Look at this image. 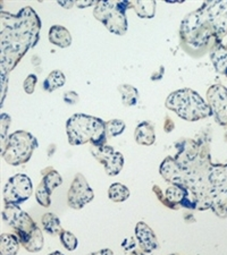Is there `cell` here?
Listing matches in <instances>:
<instances>
[{"mask_svg": "<svg viewBox=\"0 0 227 255\" xmlns=\"http://www.w3.org/2000/svg\"><path fill=\"white\" fill-rule=\"evenodd\" d=\"M75 5L80 8H84V7H89L97 5V1H93V0H90V1H75Z\"/></svg>", "mask_w": 227, "mask_h": 255, "instance_id": "d590c367", "label": "cell"}, {"mask_svg": "<svg viewBox=\"0 0 227 255\" xmlns=\"http://www.w3.org/2000/svg\"><path fill=\"white\" fill-rule=\"evenodd\" d=\"M78 99H80V98H78L77 93L74 92V91L66 92L64 94V101L66 102V104H68V105H75V104H77Z\"/></svg>", "mask_w": 227, "mask_h": 255, "instance_id": "d6a6232c", "label": "cell"}, {"mask_svg": "<svg viewBox=\"0 0 227 255\" xmlns=\"http://www.w3.org/2000/svg\"><path fill=\"white\" fill-rule=\"evenodd\" d=\"M160 175L163 176L165 180H167L168 183L172 185H182L183 182V172L180 167V164L177 163L175 158L167 157L160 164L159 168Z\"/></svg>", "mask_w": 227, "mask_h": 255, "instance_id": "9a60e30c", "label": "cell"}, {"mask_svg": "<svg viewBox=\"0 0 227 255\" xmlns=\"http://www.w3.org/2000/svg\"><path fill=\"white\" fill-rule=\"evenodd\" d=\"M48 255H64V254L61 253V252H59V251H56V252H52V253L48 254Z\"/></svg>", "mask_w": 227, "mask_h": 255, "instance_id": "60d3db41", "label": "cell"}, {"mask_svg": "<svg viewBox=\"0 0 227 255\" xmlns=\"http://www.w3.org/2000/svg\"><path fill=\"white\" fill-rule=\"evenodd\" d=\"M171 255H177V254H171Z\"/></svg>", "mask_w": 227, "mask_h": 255, "instance_id": "7bdbcfd3", "label": "cell"}, {"mask_svg": "<svg viewBox=\"0 0 227 255\" xmlns=\"http://www.w3.org/2000/svg\"><path fill=\"white\" fill-rule=\"evenodd\" d=\"M49 41L59 48H68L72 44V36L66 27L53 25L49 30Z\"/></svg>", "mask_w": 227, "mask_h": 255, "instance_id": "e0dca14e", "label": "cell"}, {"mask_svg": "<svg viewBox=\"0 0 227 255\" xmlns=\"http://www.w3.org/2000/svg\"><path fill=\"white\" fill-rule=\"evenodd\" d=\"M165 106L188 122H197L213 116L207 102L200 97L199 93L191 89H182L172 92L167 97Z\"/></svg>", "mask_w": 227, "mask_h": 255, "instance_id": "8992f818", "label": "cell"}, {"mask_svg": "<svg viewBox=\"0 0 227 255\" xmlns=\"http://www.w3.org/2000/svg\"><path fill=\"white\" fill-rule=\"evenodd\" d=\"M152 191L155 192V194L157 195V197H158L160 202H162V203L165 205V207H167V208L173 210L172 204L168 202L167 199H166V196H165V194H164L163 191H162V188H160V187L158 186V185H154V186H152Z\"/></svg>", "mask_w": 227, "mask_h": 255, "instance_id": "1f68e13d", "label": "cell"}, {"mask_svg": "<svg viewBox=\"0 0 227 255\" xmlns=\"http://www.w3.org/2000/svg\"><path fill=\"white\" fill-rule=\"evenodd\" d=\"M135 240L133 237H126L125 240L122 242V248L125 251H133L135 249Z\"/></svg>", "mask_w": 227, "mask_h": 255, "instance_id": "836d02e7", "label": "cell"}, {"mask_svg": "<svg viewBox=\"0 0 227 255\" xmlns=\"http://www.w3.org/2000/svg\"><path fill=\"white\" fill-rule=\"evenodd\" d=\"M177 153L175 160L183 172L182 187L192 192L197 196L199 211L212 209V187L210 170L213 162L210 157V144L208 139L182 138L175 143Z\"/></svg>", "mask_w": 227, "mask_h": 255, "instance_id": "7a4b0ae2", "label": "cell"}, {"mask_svg": "<svg viewBox=\"0 0 227 255\" xmlns=\"http://www.w3.org/2000/svg\"><path fill=\"white\" fill-rule=\"evenodd\" d=\"M41 223H42V227L44 229V232L48 233L49 235H57V234H60L61 230H63L59 218L56 215H53V213H50V212L44 213L42 216V220H41Z\"/></svg>", "mask_w": 227, "mask_h": 255, "instance_id": "cb8c5ba5", "label": "cell"}, {"mask_svg": "<svg viewBox=\"0 0 227 255\" xmlns=\"http://www.w3.org/2000/svg\"><path fill=\"white\" fill-rule=\"evenodd\" d=\"M36 83H38V77H36V75H34V74H30L23 83L24 91H25L27 94H32L34 92Z\"/></svg>", "mask_w": 227, "mask_h": 255, "instance_id": "4dcf8cb0", "label": "cell"}, {"mask_svg": "<svg viewBox=\"0 0 227 255\" xmlns=\"http://www.w3.org/2000/svg\"><path fill=\"white\" fill-rule=\"evenodd\" d=\"M212 210L217 217L227 218V163L213 164L210 170Z\"/></svg>", "mask_w": 227, "mask_h": 255, "instance_id": "9c48e42d", "label": "cell"}, {"mask_svg": "<svg viewBox=\"0 0 227 255\" xmlns=\"http://www.w3.org/2000/svg\"><path fill=\"white\" fill-rule=\"evenodd\" d=\"M189 191L185 187H182L180 185H171L167 187L165 192V196L169 203L172 204L173 210H179L181 208V203L188 196Z\"/></svg>", "mask_w": 227, "mask_h": 255, "instance_id": "ffe728a7", "label": "cell"}, {"mask_svg": "<svg viewBox=\"0 0 227 255\" xmlns=\"http://www.w3.org/2000/svg\"><path fill=\"white\" fill-rule=\"evenodd\" d=\"M118 92L122 97V102L124 106L132 107L135 106L139 101V92L134 86L130 84H122L118 86Z\"/></svg>", "mask_w": 227, "mask_h": 255, "instance_id": "d4e9b609", "label": "cell"}, {"mask_svg": "<svg viewBox=\"0 0 227 255\" xmlns=\"http://www.w3.org/2000/svg\"><path fill=\"white\" fill-rule=\"evenodd\" d=\"M125 123L121 119H110V121L106 122V133L107 136L109 137H116L121 135L124 130H125Z\"/></svg>", "mask_w": 227, "mask_h": 255, "instance_id": "4316f807", "label": "cell"}, {"mask_svg": "<svg viewBox=\"0 0 227 255\" xmlns=\"http://www.w3.org/2000/svg\"><path fill=\"white\" fill-rule=\"evenodd\" d=\"M135 236L139 243L140 250L144 253H152L155 250L159 248V243L155 235L154 230L143 221L136 224L135 226Z\"/></svg>", "mask_w": 227, "mask_h": 255, "instance_id": "5bb4252c", "label": "cell"}, {"mask_svg": "<svg viewBox=\"0 0 227 255\" xmlns=\"http://www.w3.org/2000/svg\"><path fill=\"white\" fill-rule=\"evenodd\" d=\"M66 77L61 71H52L49 75L45 77L43 81V89L47 92H53L55 90L61 88V86L65 85Z\"/></svg>", "mask_w": 227, "mask_h": 255, "instance_id": "7402d4cb", "label": "cell"}, {"mask_svg": "<svg viewBox=\"0 0 227 255\" xmlns=\"http://www.w3.org/2000/svg\"><path fill=\"white\" fill-rule=\"evenodd\" d=\"M146 253L144 252H142L141 250H133L132 251V253H131V255H144Z\"/></svg>", "mask_w": 227, "mask_h": 255, "instance_id": "ab89813d", "label": "cell"}, {"mask_svg": "<svg viewBox=\"0 0 227 255\" xmlns=\"http://www.w3.org/2000/svg\"><path fill=\"white\" fill-rule=\"evenodd\" d=\"M51 193L48 191V188L44 186V184L41 182L38 187H36V191H35V199L38 201V203L41 205V207H44V208H48L50 207L51 204Z\"/></svg>", "mask_w": 227, "mask_h": 255, "instance_id": "f1b7e54d", "label": "cell"}, {"mask_svg": "<svg viewBox=\"0 0 227 255\" xmlns=\"http://www.w3.org/2000/svg\"><path fill=\"white\" fill-rule=\"evenodd\" d=\"M33 184L28 176L17 174L10 177L2 191V197L5 204L24 203L32 195Z\"/></svg>", "mask_w": 227, "mask_h": 255, "instance_id": "30bf717a", "label": "cell"}, {"mask_svg": "<svg viewBox=\"0 0 227 255\" xmlns=\"http://www.w3.org/2000/svg\"><path fill=\"white\" fill-rule=\"evenodd\" d=\"M135 141L140 145L150 146L156 141V133L152 124L149 122H142L136 126L134 133Z\"/></svg>", "mask_w": 227, "mask_h": 255, "instance_id": "2e32d148", "label": "cell"}, {"mask_svg": "<svg viewBox=\"0 0 227 255\" xmlns=\"http://www.w3.org/2000/svg\"><path fill=\"white\" fill-rule=\"evenodd\" d=\"M94 193L82 174H76L67 193V203L74 210H81L93 200Z\"/></svg>", "mask_w": 227, "mask_h": 255, "instance_id": "8fae6325", "label": "cell"}, {"mask_svg": "<svg viewBox=\"0 0 227 255\" xmlns=\"http://www.w3.org/2000/svg\"><path fill=\"white\" fill-rule=\"evenodd\" d=\"M3 221L14 229L20 245L27 252L36 253L43 248V235L35 221L16 204H5L2 210Z\"/></svg>", "mask_w": 227, "mask_h": 255, "instance_id": "277c9868", "label": "cell"}, {"mask_svg": "<svg viewBox=\"0 0 227 255\" xmlns=\"http://www.w3.org/2000/svg\"><path fill=\"white\" fill-rule=\"evenodd\" d=\"M225 75H226V77H227V71H226V73H225Z\"/></svg>", "mask_w": 227, "mask_h": 255, "instance_id": "b9f144b4", "label": "cell"}, {"mask_svg": "<svg viewBox=\"0 0 227 255\" xmlns=\"http://www.w3.org/2000/svg\"><path fill=\"white\" fill-rule=\"evenodd\" d=\"M207 104L217 124L227 126V89L224 85L210 86L207 91Z\"/></svg>", "mask_w": 227, "mask_h": 255, "instance_id": "7c38bea8", "label": "cell"}, {"mask_svg": "<svg viewBox=\"0 0 227 255\" xmlns=\"http://www.w3.org/2000/svg\"><path fill=\"white\" fill-rule=\"evenodd\" d=\"M164 71H165V69H164V67H163V66H162V67H160V75L158 76V77H156V75H152L151 76V80L152 81H158V80H160V79H162V75H163V74H164ZM156 74V73H155ZM157 74H158V73H157Z\"/></svg>", "mask_w": 227, "mask_h": 255, "instance_id": "f35d334b", "label": "cell"}, {"mask_svg": "<svg viewBox=\"0 0 227 255\" xmlns=\"http://www.w3.org/2000/svg\"><path fill=\"white\" fill-rule=\"evenodd\" d=\"M88 255H114V252L110 249H104V250L97 251V252L90 253Z\"/></svg>", "mask_w": 227, "mask_h": 255, "instance_id": "8d00e7d4", "label": "cell"}, {"mask_svg": "<svg viewBox=\"0 0 227 255\" xmlns=\"http://www.w3.org/2000/svg\"><path fill=\"white\" fill-rule=\"evenodd\" d=\"M91 154L99 162L104 164L105 171L108 176H117L124 167V157L121 152L115 151L109 145L91 146Z\"/></svg>", "mask_w": 227, "mask_h": 255, "instance_id": "4fadbf2b", "label": "cell"}, {"mask_svg": "<svg viewBox=\"0 0 227 255\" xmlns=\"http://www.w3.org/2000/svg\"><path fill=\"white\" fill-rule=\"evenodd\" d=\"M41 175H42V180L41 182L44 184V186L48 188V191L50 193H52L55 188L63 184V177L52 167L44 168V169L41 170Z\"/></svg>", "mask_w": 227, "mask_h": 255, "instance_id": "44dd1931", "label": "cell"}, {"mask_svg": "<svg viewBox=\"0 0 227 255\" xmlns=\"http://www.w3.org/2000/svg\"><path fill=\"white\" fill-rule=\"evenodd\" d=\"M41 20L32 7L17 15L1 10V72L9 73L22 57L39 41Z\"/></svg>", "mask_w": 227, "mask_h": 255, "instance_id": "3957f363", "label": "cell"}, {"mask_svg": "<svg viewBox=\"0 0 227 255\" xmlns=\"http://www.w3.org/2000/svg\"><path fill=\"white\" fill-rule=\"evenodd\" d=\"M68 143L73 146L90 142L92 146L106 145V122L98 117L75 114L66 123Z\"/></svg>", "mask_w": 227, "mask_h": 255, "instance_id": "5b68a950", "label": "cell"}, {"mask_svg": "<svg viewBox=\"0 0 227 255\" xmlns=\"http://www.w3.org/2000/svg\"><path fill=\"white\" fill-rule=\"evenodd\" d=\"M38 147V141L25 130L14 131L8 136L1 149V157L10 166H19L31 159L33 151Z\"/></svg>", "mask_w": 227, "mask_h": 255, "instance_id": "52a82bcc", "label": "cell"}, {"mask_svg": "<svg viewBox=\"0 0 227 255\" xmlns=\"http://www.w3.org/2000/svg\"><path fill=\"white\" fill-rule=\"evenodd\" d=\"M210 60L217 73L224 74L227 71V44H221L210 52Z\"/></svg>", "mask_w": 227, "mask_h": 255, "instance_id": "ac0fdd59", "label": "cell"}, {"mask_svg": "<svg viewBox=\"0 0 227 255\" xmlns=\"http://www.w3.org/2000/svg\"><path fill=\"white\" fill-rule=\"evenodd\" d=\"M108 197L113 202H124L130 197V190L121 183H114L108 190Z\"/></svg>", "mask_w": 227, "mask_h": 255, "instance_id": "484cf974", "label": "cell"}, {"mask_svg": "<svg viewBox=\"0 0 227 255\" xmlns=\"http://www.w3.org/2000/svg\"><path fill=\"white\" fill-rule=\"evenodd\" d=\"M131 8V1H97L93 16L108 28V31L117 35H124L127 31L126 9Z\"/></svg>", "mask_w": 227, "mask_h": 255, "instance_id": "ba28073f", "label": "cell"}, {"mask_svg": "<svg viewBox=\"0 0 227 255\" xmlns=\"http://www.w3.org/2000/svg\"><path fill=\"white\" fill-rule=\"evenodd\" d=\"M59 240L64 248L67 251H71L72 252V251H75L77 249V246H78L77 238L75 237L74 234L68 232V230H66V229L61 230L59 234Z\"/></svg>", "mask_w": 227, "mask_h": 255, "instance_id": "83f0119b", "label": "cell"}, {"mask_svg": "<svg viewBox=\"0 0 227 255\" xmlns=\"http://www.w3.org/2000/svg\"><path fill=\"white\" fill-rule=\"evenodd\" d=\"M227 34V1H206L199 9L185 16L181 24L183 49L195 57L222 44Z\"/></svg>", "mask_w": 227, "mask_h": 255, "instance_id": "6da1fadb", "label": "cell"}, {"mask_svg": "<svg viewBox=\"0 0 227 255\" xmlns=\"http://www.w3.org/2000/svg\"><path fill=\"white\" fill-rule=\"evenodd\" d=\"M156 1H131V8L141 18L150 19L156 14Z\"/></svg>", "mask_w": 227, "mask_h": 255, "instance_id": "603a6c76", "label": "cell"}, {"mask_svg": "<svg viewBox=\"0 0 227 255\" xmlns=\"http://www.w3.org/2000/svg\"><path fill=\"white\" fill-rule=\"evenodd\" d=\"M58 5L63 6L64 8H67L68 9V8H71L72 6L75 5V1H73V0L72 1H58Z\"/></svg>", "mask_w": 227, "mask_h": 255, "instance_id": "74e56055", "label": "cell"}, {"mask_svg": "<svg viewBox=\"0 0 227 255\" xmlns=\"http://www.w3.org/2000/svg\"><path fill=\"white\" fill-rule=\"evenodd\" d=\"M174 128H175L174 122H173L169 117H166V119H165V123H164V130L166 131V133H171V131H173V129Z\"/></svg>", "mask_w": 227, "mask_h": 255, "instance_id": "e575fe53", "label": "cell"}, {"mask_svg": "<svg viewBox=\"0 0 227 255\" xmlns=\"http://www.w3.org/2000/svg\"><path fill=\"white\" fill-rule=\"evenodd\" d=\"M0 125H1V129H0V139H1V149L3 146H5L6 141H7V131L9 129V126H10V123H11V119L10 117L8 116L7 114H1V117H0Z\"/></svg>", "mask_w": 227, "mask_h": 255, "instance_id": "f546056e", "label": "cell"}, {"mask_svg": "<svg viewBox=\"0 0 227 255\" xmlns=\"http://www.w3.org/2000/svg\"><path fill=\"white\" fill-rule=\"evenodd\" d=\"M20 248V243L15 234H1L0 236V254L16 255Z\"/></svg>", "mask_w": 227, "mask_h": 255, "instance_id": "d6986e66", "label": "cell"}]
</instances>
